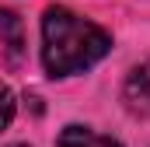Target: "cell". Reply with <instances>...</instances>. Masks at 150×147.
<instances>
[{
	"instance_id": "6da1fadb",
	"label": "cell",
	"mask_w": 150,
	"mask_h": 147,
	"mask_svg": "<svg viewBox=\"0 0 150 147\" xmlns=\"http://www.w3.org/2000/svg\"><path fill=\"white\" fill-rule=\"evenodd\" d=\"M112 49V39L94 21L80 18L67 7H49L42 18V67L49 77H74L91 70L105 53Z\"/></svg>"
},
{
	"instance_id": "5b68a950",
	"label": "cell",
	"mask_w": 150,
	"mask_h": 147,
	"mask_svg": "<svg viewBox=\"0 0 150 147\" xmlns=\"http://www.w3.org/2000/svg\"><path fill=\"white\" fill-rule=\"evenodd\" d=\"M84 147H122V144H115V140H108V137H98V133H87Z\"/></svg>"
},
{
	"instance_id": "7a4b0ae2",
	"label": "cell",
	"mask_w": 150,
	"mask_h": 147,
	"mask_svg": "<svg viewBox=\"0 0 150 147\" xmlns=\"http://www.w3.org/2000/svg\"><path fill=\"white\" fill-rule=\"evenodd\" d=\"M122 98L126 105L140 116H150V60L140 63L136 70L126 77V88H122Z\"/></svg>"
},
{
	"instance_id": "277c9868",
	"label": "cell",
	"mask_w": 150,
	"mask_h": 147,
	"mask_svg": "<svg viewBox=\"0 0 150 147\" xmlns=\"http://www.w3.org/2000/svg\"><path fill=\"white\" fill-rule=\"evenodd\" d=\"M14 119V95L7 88H0V130H7Z\"/></svg>"
},
{
	"instance_id": "8992f818",
	"label": "cell",
	"mask_w": 150,
	"mask_h": 147,
	"mask_svg": "<svg viewBox=\"0 0 150 147\" xmlns=\"http://www.w3.org/2000/svg\"><path fill=\"white\" fill-rule=\"evenodd\" d=\"M14 147H28V144H14Z\"/></svg>"
},
{
	"instance_id": "3957f363",
	"label": "cell",
	"mask_w": 150,
	"mask_h": 147,
	"mask_svg": "<svg viewBox=\"0 0 150 147\" xmlns=\"http://www.w3.org/2000/svg\"><path fill=\"white\" fill-rule=\"evenodd\" d=\"M0 42L7 46V56H11V60H18V56H21L25 32H21L18 14H11V11H0Z\"/></svg>"
}]
</instances>
